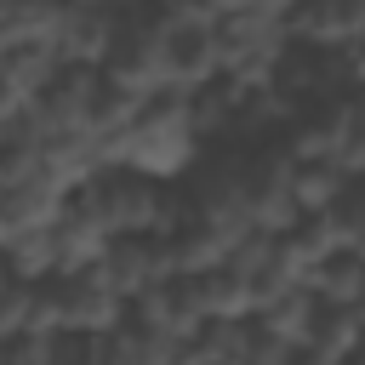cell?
<instances>
[{
	"label": "cell",
	"instance_id": "obj_1",
	"mask_svg": "<svg viewBox=\"0 0 365 365\" xmlns=\"http://www.w3.org/2000/svg\"><path fill=\"white\" fill-rule=\"evenodd\" d=\"M200 154H205V143H200V131H194L188 97L160 91V97L137 103V114H131L125 131L114 137L108 165H120V171H131V177H143V182L177 188V182L200 165Z\"/></svg>",
	"mask_w": 365,
	"mask_h": 365
},
{
	"label": "cell",
	"instance_id": "obj_2",
	"mask_svg": "<svg viewBox=\"0 0 365 365\" xmlns=\"http://www.w3.org/2000/svg\"><path fill=\"white\" fill-rule=\"evenodd\" d=\"M68 205L103 234V240H131V234H165L177 217V188L143 182L120 165L91 171L80 188H68Z\"/></svg>",
	"mask_w": 365,
	"mask_h": 365
},
{
	"label": "cell",
	"instance_id": "obj_3",
	"mask_svg": "<svg viewBox=\"0 0 365 365\" xmlns=\"http://www.w3.org/2000/svg\"><path fill=\"white\" fill-rule=\"evenodd\" d=\"M285 11L279 0H228L211 6V46H217V74L257 86L268 80V68L279 63V51L291 46L285 34Z\"/></svg>",
	"mask_w": 365,
	"mask_h": 365
},
{
	"label": "cell",
	"instance_id": "obj_4",
	"mask_svg": "<svg viewBox=\"0 0 365 365\" xmlns=\"http://www.w3.org/2000/svg\"><path fill=\"white\" fill-rule=\"evenodd\" d=\"M154 63L160 91L194 97L217 80V46H211V6H154Z\"/></svg>",
	"mask_w": 365,
	"mask_h": 365
},
{
	"label": "cell",
	"instance_id": "obj_5",
	"mask_svg": "<svg viewBox=\"0 0 365 365\" xmlns=\"http://www.w3.org/2000/svg\"><path fill=\"white\" fill-rule=\"evenodd\" d=\"M68 200V182L34 154V148H17V154H0V251L40 234Z\"/></svg>",
	"mask_w": 365,
	"mask_h": 365
},
{
	"label": "cell",
	"instance_id": "obj_6",
	"mask_svg": "<svg viewBox=\"0 0 365 365\" xmlns=\"http://www.w3.org/2000/svg\"><path fill=\"white\" fill-rule=\"evenodd\" d=\"M97 274L103 285L131 308L148 285H160L171 274V257H165V240L160 234H131V240H108L103 257H97Z\"/></svg>",
	"mask_w": 365,
	"mask_h": 365
},
{
	"label": "cell",
	"instance_id": "obj_7",
	"mask_svg": "<svg viewBox=\"0 0 365 365\" xmlns=\"http://www.w3.org/2000/svg\"><path fill=\"white\" fill-rule=\"evenodd\" d=\"M285 34L314 51H336L365 40V6L359 0H302L285 11Z\"/></svg>",
	"mask_w": 365,
	"mask_h": 365
},
{
	"label": "cell",
	"instance_id": "obj_8",
	"mask_svg": "<svg viewBox=\"0 0 365 365\" xmlns=\"http://www.w3.org/2000/svg\"><path fill=\"white\" fill-rule=\"evenodd\" d=\"M114 40V6H57L51 17V46L63 63H80V68H97L103 51Z\"/></svg>",
	"mask_w": 365,
	"mask_h": 365
},
{
	"label": "cell",
	"instance_id": "obj_9",
	"mask_svg": "<svg viewBox=\"0 0 365 365\" xmlns=\"http://www.w3.org/2000/svg\"><path fill=\"white\" fill-rule=\"evenodd\" d=\"M63 68V57H57V46H51V29L46 34H23V40H6L0 46V80L29 103L51 74Z\"/></svg>",
	"mask_w": 365,
	"mask_h": 365
},
{
	"label": "cell",
	"instance_id": "obj_10",
	"mask_svg": "<svg viewBox=\"0 0 365 365\" xmlns=\"http://www.w3.org/2000/svg\"><path fill=\"white\" fill-rule=\"evenodd\" d=\"M302 285L325 308H359V297H365V251H325L302 274Z\"/></svg>",
	"mask_w": 365,
	"mask_h": 365
},
{
	"label": "cell",
	"instance_id": "obj_11",
	"mask_svg": "<svg viewBox=\"0 0 365 365\" xmlns=\"http://www.w3.org/2000/svg\"><path fill=\"white\" fill-rule=\"evenodd\" d=\"M314 228H319V240L331 251H359L365 245V182L354 177L331 205H319L314 211Z\"/></svg>",
	"mask_w": 365,
	"mask_h": 365
},
{
	"label": "cell",
	"instance_id": "obj_12",
	"mask_svg": "<svg viewBox=\"0 0 365 365\" xmlns=\"http://www.w3.org/2000/svg\"><path fill=\"white\" fill-rule=\"evenodd\" d=\"M314 314H319V302H314V291H308V285H291V291H279L274 302H262V308L251 314V325H257V331H268L274 342H285V348H297V342L308 336V325H314Z\"/></svg>",
	"mask_w": 365,
	"mask_h": 365
},
{
	"label": "cell",
	"instance_id": "obj_13",
	"mask_svg": "<svg viewBox=\"0 0 365 365\" xmlns=\"http://www.w3.org/2000/svg\"><path fill=\"white\" fill-rule=\"evenodd\" d=\"M51 359H57V336H40V331L0 336V365H51Z\"/></svg>",
	"mask_w": 365,
	"mask_h": 365
}]
</instances>
